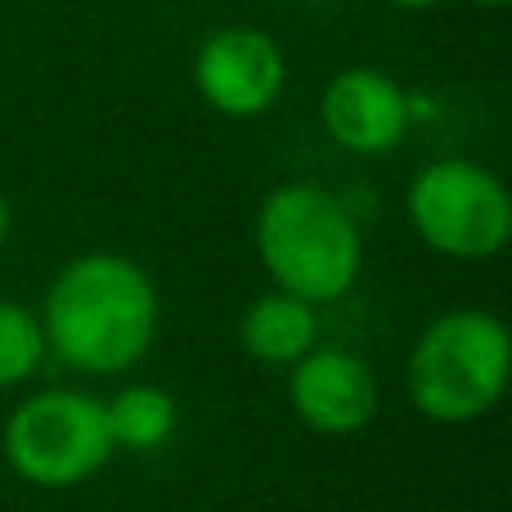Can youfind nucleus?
Wrapping results in <instances>:
<instances>
[{"instance_id": "1", "label": "nucleus", "mask_w": 512, "mask_h": 512, "mask_svg": "<svg viewBox=\"0 0 512 512\" xmlns=\"http://www.w3.org/2000/svg\"><path fill=\"white\" fill-rule=\"evenodd\" d=\"M158 288L140 261L117 252L72 256L45 292V351L81 373H126L153 351Z\"/></svg>"}, {"instance_id": "2", "label": "nucleus", "mask_w": 512, "mask_h": 512, "mask_svg": "<svg viewBox=\"0 0 512 512\" xmlns=\"http://www.w3.org/2000/svg\"><path fill=\"white\" fill-rule=\"evenodd\" d=\"M256 256L279 292L324 306L355 288L364 234L351 207L319 185H279L256 212Z\"/></svg>"}, {"instance_id": "3", "label": "nucleus", "mask_w": 512, "mask_h": 512, "mask_svg": "<svg viewBox=\"0 0 512 512\" xmlns=\"http://www.w3.org/2000/svg\"><path fill=\"white\" fill-rule=\"evenodd\" d=\"M512 337L495 310H445L418 333L405 364L409 400L432 423H472L504 400Z\"/></svg>"}, {"instance_id": "4", "label": "nucleus", "mask_w": 512, "mask_h": 512, "mask_svg": "<svg viewBox=\"0 0 512 512\" xmlns=\"http://www.w3.org/2000/svg\"><path fill=\"white\" fill-rule=\"evenodd\" d=\"M0 450L18 481L41 490H72L104 472L117 445L108 432L104 400L54 387L18 400L0 436Z\"/></svg>"}, {"instance_id": "5", "label": "nucleus", "mask_w": 512, "mask_h": 512, "mask_svg": "<svg viewBox=\"0 0 512 512\" xmlns=\"http://www.w3.org/2000/svg\"><path fill=\"white\" fill-rule=\"evenodd\" d=\"M409 221L450 261H490L512 239V194L486 162L436 158L409 180Z\"/></svg>"}, {"instance_id": "6", "label": "nucleus", "mask_w": 512, "mask_h": 512, "mask_svg": "<svg viewBox=\"0 0 512 512\" xmlns=\"http://www.w3.org/2000/svg\"><path fill=\"white\" fill-rule=\"evenodd\" d=\"M283 81H288V59L261 27H221L194 54L198 95L230 122H252L270 113L283 95Z\"/></svg>"}, {"instance_id": "7", "label": "nucleus", "mask_w": 512, "mask_h": 512, "mask_svg": "<svg viewBox=\"0 0 512 512\" xmlns=\"http://www.w3.org/2000/svg\"><path fill=\"white\" fill-rule=\"evenodd\" d=\"M319 122L333 135L337 149L355 158H387L409 135V95L382 68H342L319 95Z\"/></svg>"}, {"instance_id": "8", "label": "nucleus", "mask_w": 512, "mask_h": 512, "mask_svg": "<svg viewBox=\"0 0 512 512\" xmlns=\"http://www.w3.org/2000/svg\"><path fill=\"white\" fill-rule=\"evenodd\" d=\"M292 414L319 436H355L378 418V378L355 351L310 346L288 378Z\"/></svg>"}, {"instance_id": "9", "label": "nucleus", "mask_w": 512, "mask_h": 512, "mask_svg": "<svg viewBox=\"0 0 512 512\" xmlns=\"http://www.w3.org/2000/svg\"><path fill=\"white\" fill-rule=\"evenodd\" d=\"M319 319L315 306L292 292H261L239 319V342L256 364H297L315 346Z\"/></svg>"}, {"instance_id": "10", "label": "nucleus", "mask_w": 512, "mask_h": 512, "mask_svg": "<svg viewBox=\"0 0 512 512\" xmlns=\"http://www.w3.org/2000/svg\"><path fill=\"white\" fill-rule=\"evenodd\" d=\"M117 450H158L176 432V400L162 387H126L104 405Z\"/></svg>"}, {"instance_id": "11", "label": "nucleus", "mask_w": 512, "mask_h": 512, "mask_svg": "<svg viewBox=\"0 0 512 512\" xmlns=\"http://www.w3.org/2000/svg\"><path fill=\"white\" fill-rule=\"evenodd\" d=\"M45 364V328L41 315L18 301L0 297V391L27 382Z\"/></svg>"}, {"instance_id": "12", "label": "nucleus", "mask_w": 512, "mask_h": 512, "mask_svg": "<svg viewBox=\"0 0 512 512\" xmlns=\"http://www.w3.org/2000/svg\"><path fill=\"white\" fill-rule=\"evenodd\" d=\"M9 230H14V207H9V198L0 194V248L9 243Z\"/></svg>"}, {"instance_id": "13", "label": "nucleus", "mask_w": 512, "mask_h": 512, "mask_svg": "<svg viewBox=\"0 0 512 512\" xmlns=\"http://www.w3.org/2000/svg\"><path fill=\"white\" fill-rule=\"evenodd\" d=\"M387 5H396V9H432V5H441V0H387Z\"/></svg>"}, {"instance_id": "14", "label": "nucleus", "mask_w": 512, "mask_h": 512, "mask_svg": "<svg viewBox=\"0 0 512 512\" xmlns=\"http://www.w3.org/2000/svg\"><path fill=\"white\" fill-rule=\"evenodd\" d=\"M472 5H481V9H504L508 0H472Z\"/></svg>"}]
</instances>
